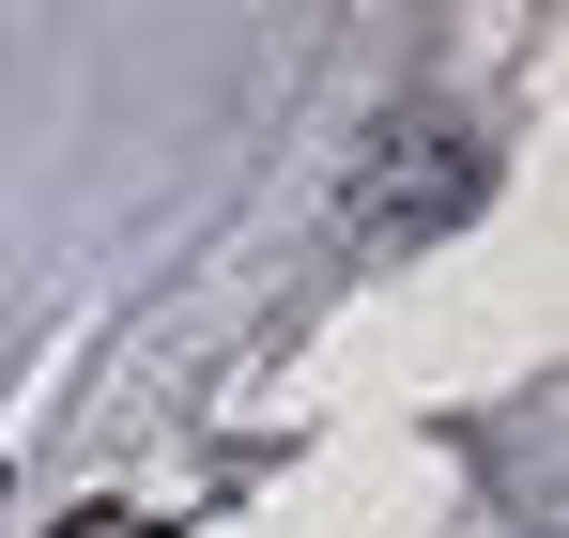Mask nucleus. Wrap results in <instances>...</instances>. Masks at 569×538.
Wrapping results in <instances>:
<instances>
[{
  "label": "nucleus",
  "mask_w": 569,
  "mask_h": 538,
  "mask_svg": "<svg viewBox=\"0 0 569 538\" xmlns=\"http://www.w3.org/2000/svg\"><path fill=\"white\" fill-rule=\"evenodd\" d=\"M47 538H170V524H139V508H78V524H47Z\"/></svg>",
  "instance_id": "1"
}]
</instances>
